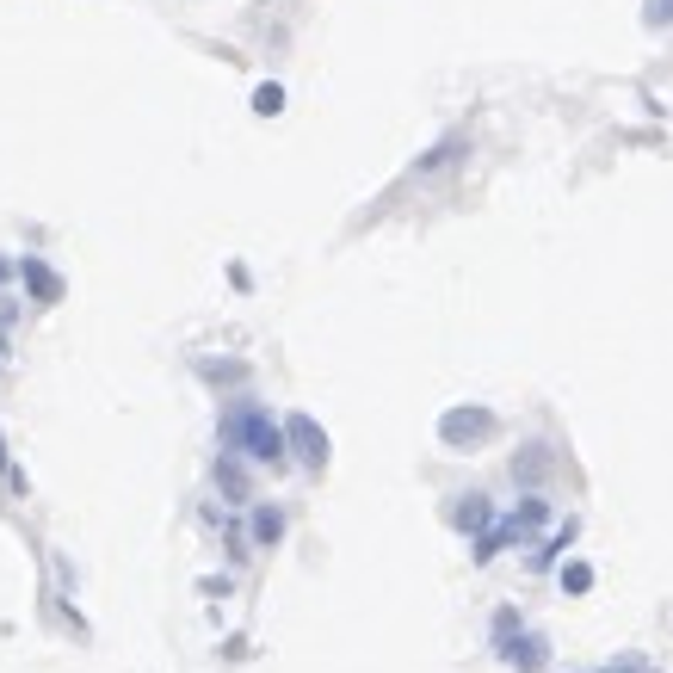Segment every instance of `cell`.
I'll return each mask as SVG.
<instances>
[{
  "label": "cell",
  "instance_id": "1",
  "mask_svg": "<svg viewBox=\"0 0 673 673\" xmlns=\"http://www.w3.org/2000/svg\"><path fill=\"white\" fill-rule=\"evenodd\" d=\"M223 439L247 457V464H285L291 445H285V420H272L260 402H235L223 414Z\"/></svg>",
  "mask_w": 673,
  "mask_h": 673
},
{
  "label": "cell",
  "instance_id": "2",
  "mask_svg": "<svg viewBox=\"0 0 673 673\" xmlns=\"http://www.w3.org/2000/svg\"><path fill=\"white\" fill-rule=\"evenodd\" d=\"M488 433H494V414H488V408H451V414L439 420V439L457 445V451H464V445H482Z\"/></svg>",
  "mask_w": 673,
  "mask_h": 673
},
{
  "label": "cell",
  "instance_id": "3",
  "mask_svg": "<svg viewBox=\"0 0 673 673\" xmlns=\"http://www.w3.org/2000/svg\"><path fill=\"white\" fill-rule=\"evenodd\" d=\"M285 445H291V451L303 457L309 470H322V464H328V433L315 427L309 414H285Z\"/></svg>",
  "mask_w": 673,
  "mask_h": 673
},
{
  "label": "cell",
  "instance_id": "4",
  "mask_svg": "<svg viewBox=\"0 0 673 673\" xmlns=\"http://www.w3.org/2000/svg\"><path fill=\"white\" fill-rule=\"evenodd\" d=\"M501 661L507 667H519V673H538L544 661H550V643L538 630H519V636H501Z\"/></svg>",
  "mask_w": 673,
  "mask_h": 673
},
{
  "label": "cell",
  "instance_id": "5",
  "mask_svg": "<svg viewBox=\"0 0 673 673\" xmlns=\"http://www.w3.org/2000/svg\"><path fill=\"white\" fill-rule=\"evenodd\" d=\"M464 531H476V538H488V494H464V507L451 513Z\"/></svg>",
  "mask_w": 673,
  "mask_h": 673
},
{
  "label": "cell",
  "instance_id": "6",
  "mask_svg": "<svg viewBox=\"0 0 673 673\" xmlns=\"http://www.w3.org/2000/svg\"><path fill=\"white\" fill-rule=\"evenodd\" d=\"M278 538H285V513H278V507H254V544H278Z\"/></svg>",
  "mask_w": 673,
  "mask_h": 673
},
{
  "label": "cell",
  "instance_id": "7",
  "mask_svg": "<svg viewBox=\"0 0 673 673\" xmlns=\"http://www.w3.org/2000/svg\"><path fill=\"white\" fill-rule=\"evenodd\" d=\"M19 272H25V285H31V291H38V297H44V303H56V297H62V285H56V272H44V266H38V260H25V266H19Z\"/></svg>",
  "mask_w": 673,
  "mask_h": 673
},
{
  "label": "cell",
  "instance_id": "8",
  "mask_svg": "<svg viewBox=\"0 0 673 673\" xmlns=\"http://www.w3.org/2000/svg\"><path fill=\"white\" fill-rule=\"evenodd\" d=\"M254 112L260 118H278V112H285V87H260L254 93Z\"/></svg>",
  "mask_w": 673,
  "mask_h": 673
},
{
  "label": "cell",
  "instance_id": "9",
  "mask_svg": "<svg viewBox=\"0 0 673 673\" xmlns=\"http://www.w3.org/2000/svg\"><path fill=\"white\" fill-rule=\"evenodd\" d=\"M562 587H569V593H587V587H593V569H587V562H569V569H562Z\"/></svg>",
  "mask_w": 673,
  "mask_h": 673
},
{
  "label": "cell",
  "instance_id": "10",
  "mask_svg": "<svg viewBox=\"0 0 673 673\" xmlns=\"http://www.w3.org/2000/svg\"><path fill=\"white\" fill-rule=\"evenodd\" d=\"M643 19H649V25H667V19H673V0H649Z\"/></svg>",
  "mask_w": 673,
  "mask_h": 673
},
{
  "label": "cell",
  "instance_id": "11",
  "mask_svg": "<svg viewBox=\"0 0 673 673\" xmlns=\"http://www.w3.org/2000/svg\"><path fill=\"white\" fill-rule=\"evenodd\" d=\"M0 464H7V451H0Z\"/></svg>",
  "mask_w": 673,
  "mask_h": 673
}]
</instances>
